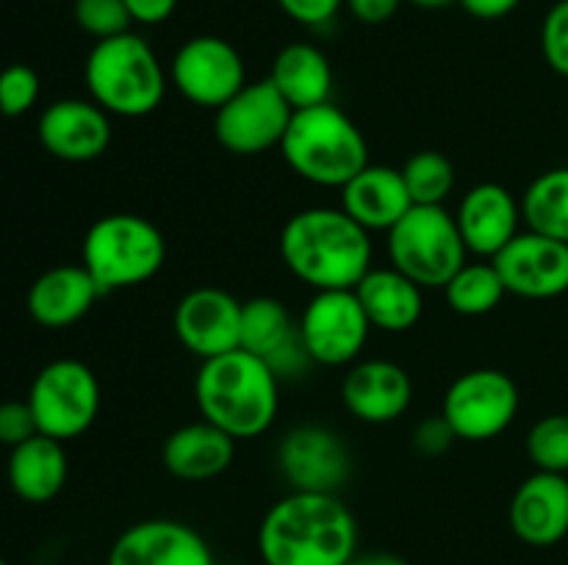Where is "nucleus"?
<instances>
[{
	"label": "nucleus",
	"mask_w": 568,
	"mask_h": 565,
	"mask_svg": "<svg viewBox=\"0 0 568 565\" xmlns=\"http://www.w3.org/2000/svg\"><path fill=\"white\" fill-rule=\"evenodd\" d=\"M355 552L358 524L338 493H286L258 526L264 565H349Z\"/></svg>",
	"instance_id": "f257e3e1"
},
{
	"label": "nucleus",
	"mask_w": 568,
	"mask_h": 565,
	"mask_svg": "<svg viewBox=\"0 0 568 565\" xmlns=\"http://www.w3.org/2000/svg\"><path fill=\"white\" fill-rule=\"evenodd\" d=\"M281 258L314 291L355 288L372 269V238L342 205H314L283 225Z\"/></svg>",
	"instance_id": "f03ea898"
},
{
	"label": "nucleus",
	"mask_w": 568,
	"mask_h": 565,
	"mask_svg": "<svg viewBox=\"0 0 568 565\" xmlns=\"http://www.w3.org/2000/svg\"><path fill=\"white\" fill-rule=\"evenodd\" d=\"M194 399L205 421L227 432L233 441H250L275 424L281 377L264 358L239 347L220 358L200 360Z\"/></svg>",
	"instance_id": "7ed1b4c3"
},
{
	"label": "nucleus",
	"mask_w": 568,
	"mask_h": 565,
	"mask_svg": "<svg viewBox=\"0 0 568 565\" xmlns=\"http://www.w3.org/2000/svg\"><path fill=\"white\" fill-rule=\"evenodd\" d=\"M281 153L294 175L322 188H342L372 164L361 127L333 103L294 111Z\"/></svg>",
	"instance_id": "20e7f679"
},
{
	"label": "nucleus",
	"mask_w": 568,
	"mask_h": 565,
	"mask_svg": "<svg viewBox=\"0 0 568 565\" xmlns=\"http://www.w3.org/2000/svg\"><path fill=\"white\" fill-rule=\"evenodd\" d=\"M83 81L89 100L125 120L153 114L166 94V72L159 55L148 39L133 31L94 42L83 64Z\"/></svg>",
	"instance_id": "39448f33"
},
{
	"label": "nucleus",
	"mask_w": 568,
	"mask_h": 565,
	"mask_svg": "<svg viewBox=\"0 0 568 565\" xmlns=\"http://www.w3.org/2000/svg\"><path fill=\"white\" fill-rule=\"evenodd\" d=\"M166 260V242L159 227L139 214H105L83 236L81 264L100 294L142 286L153 280Z\"/></svg>",
	"instance_id": "423d86ee"
},
{
	"label": "nucleus",
	"mask_w": 568,
	"mask_h": 565,
	"mask_svg": "<svg viewBox=\"0 0 568 565\" xmlns=\"http://www.w3.org/2000/svg\"><path fill=\"white\" fill-rule=\"evenodd\" d=\"M388 266L422 288H444L469 260L455 214L444 205H414L386 233Z\"/></svg>",
	"instance_id": "0eeeda50"
},
{
	"label": "nucleus",
	"mask_w": 568,
	"mask_h": 565,
	"mask_svg": "<svg viewBox=\"0 0 568 565\" xmlns=\"http://www.w3.org/2000/svg\"><path fill=\"white\" fill-rule=\"evenodd\" d=\"M28 404L42 435L55 441L81 438L100 413V382L83 360H50L33 377Z\"/></svg>",
	"instance_id": "6e6552de"
},
{
	"label": "nucleus",
	"mask_w": 568,
	"mask_h": 565,
	"mask_svg": "<svg viewBox=\"0 0 568 565\" xmlns=\"http://www.w3.org/2000/svg\"><path fill=\"white\" fill-rule=\"evenodd\" d=\"M519 413V388L499 369H471L444 393L442 415L458 441L483 443L503 435Z\"/></svg>",
	"instance_id": "1a4fd4ad"
},
{
	"label": "nucleus",
	"mask_w": 568,
	"mask_h": 565,
	"mask_svg": "<svg viewBox=\"0 0 568 565\" xmlns=\"http://www.w3.org/2000/svg\"><path fill=\"white\" fill-rule=\"evenodd\" d=\"M305 352L320 366H353L369 341V316L355 288L314 291L297 319Z\"/></svg>",
	"instance_id": "9d476101"
},
{
	"label": "nucleus",
	"mask_w": 568,
	"mask_h": 565,
	"mask_svg": "<svg viewBox=\"0 0 568 565\" xmlns=\"http://www.w3.org/2000/svg\"><path fill=\"white\" fill-rule=\"evenodd\" d=\"M294 109L272 86L270 78L247 81L222 109L214 111V136L227 153L253 158L272 147H281Z\"/></svg>",
	"instance_id": "9b49d317"
},
{
	"label": "nucleus",
	"mask_w": 568,
	"mask_h": 565,
	"mask_svg": "<svg viewBox=\"0 0 568 565\" xmlns=\"http://www.w3.org/2000/svg\"><path fill=\"white\" fill-rule=\"evenodd\" d=\"M170 81L192 105L216 111L247 86V66L242 53L227 39L203 33L186 39L175 50Z\"/></svg>",
	"instance_id": "f8f14e48"
},
{
	"label": "nucleus",
	"mask_w": 568,
	"mask_h": 565,
	"mask_svg": "<svg viewBox=\"0 0 568 565\" xmlns=\"http://www.w3.org/2000/svg\"><path fill=\"white\" fill-rule=\"evenodd\" d=\"M277 469L292 491L338 493L353 474V454L336 430L300 424L277 446Z\"/></svg>",
	"instance_id": "ddd939ff"
},
{
	"label": "nucleus",
	"mask_w": 568,
	"mask_h": 565,
	"mask_svg": "<svg viewBox=\"0 0 568 565\" xmlns=\"http://www.w3.org/2000/svg\"><path fill=\"white\" fill-rule=\"evenodd\" d=\"M172 327L189 355L220 358L242 347V302L225 288H192L175 305Z\"/></svg>",
	"instance_id": "4468645a"
},
{
	"label": "nucleus",
	"mask_w": 568,
	"mask_h": 565,
	"mask_svg": "<svg viewBox=\"0 0 568 565\" xmlns=\"http://www.w3.org/2000/svg\"><path fill=\"white\" fill-rule=\"evenodd\" d=\"M508 294L521 299H555L568 291V244L521 230L494 258Z\"/></svg>",
	"instance_id": "2eb2a0df"
},
{
	"label": "nucleus",
	"mask_w": 568,
	"mask_h": 565,
	"mask_svg": "<svg viewBox=\"0 0 568 565\" xmlns=\"http://www.w3.org/2000/svg\"><path fill=\"white\" fill-rule=\"evenodd\" d=\"M105 565H216L194 526L175 518H148L128 526L109 548Z\"/></svg>",
	"instance_id": "dca6fc26"
},
{
	"label": "nucleus",
	"mask_w": 568,
	"mask_h": 565,
	"mask_svg": "<svg viewBox=\"0 0 568 565\" xmlns=\"http://www.w3.org/2000/svg\"><path fill=\"white\" fill-rule=\"evenodd\" d=\"M39 142L53 158L87 164L100 158L111 144V114L94 100L64 97L50 103L39 116Z\"/></svg>",
	"instance_id": "f3484780"
},
{
	"label": "nucleus",
	"mask_w": 568,
	"mask_h": 565,
	"mask_svg": "<svg viewBox=\"0 0 568 565\" xmlns=\"http://www.w3.org/2000/svg\"><path fill=\"white\" fill-rule=\"evenodd\" d=\"M455 222L466 249L477 258L494 260L521 233V199L503 183H477L460 197Z\"/></svg>",
	"instance_id": "a211bd4d"
},
{
	"label": "nucleus",
	"mask_w": 568,
	"mask_h": 565,
	"mask_svg": "<svg viewBox=\"0 0 568 565\" xmlns=\"http://www.w3.org/2000/svg\"><path fill=\"white\" fill-rule=\"evenodd\" d=\"M242 349L264 358L277 377H297L314 363L300 338L297 319L275 297L242 302Z\"/></svg>",
	"instance_id": "6ab92c4d"
},
{
	"label": "nucleus",
	"mask_w": 568,
	"mask_h": 565,
	"mask_svg": "<svg viewBox=\"0 0 568 565\" xmlns=\"http://www.w3.org/2000/svg\"><path fill=\"white\" fill-rule=\"evenodd\" d=\"M414 399V382L399 363L386 358L349 366L342 380V402L364 424H392Z\"/></svg>",
	"instance_id": "aec40b11"
},
{
	"label": "nucleus",
	"mask_w": 568,
	"mask_h": 565,
	"mask_svg": "<svg viewBox=\"0 0 568 565\" xmlns=\"http://www.w3.org/2000/svg\"><path fill=\"white\" fill-rule=\"evenodd\" d=\"M508 521L521 543L547 548L568 535V476L536 471L516 487Z\"/></svg>",
	"instance_id": "412c9836"
},
{
	"label": "nucleus",
	"mask_w": 568,
	"mask_h": 565,
	"mask_svg": "<svg viewBox=\"0 0 568 565\" xmlns=\"http://www.w3.org/2000/svg\"><path fill=\"white\" fill-rule=\"evenodd\" d=\"M338 192H342V208L369 233H388L414 208L403 170L386 164H366Z\"/></svg>",
	"instance_id": "4be33fe9"
},
{
	"label": "nucleus",
	"mask_w": 568,
	"mask_h": 565,
	"mask_svg": "<svg viewBox=\"0 0 568 565\" xmlns=\"http://www.w3.org/2000/svg\"><path fill=\"white\" fill-rule=\"evenodd\" d=\"M103 297L83 264H64L42 271L28 288V314L48 330H64L75 325Z\"/></svg>",
	"instance_id": "5701e85b"
},
{
	"label": "nucleus",
	"mask_w": 568,
	"mask_h": 565,
	"mask_svg": "<svg viewBox=\"0 0 568 565\" xmlns=\"http://www.w3.org/2000/svg\"><path fill=\"white\" fill-rule=\"evenodd\" d=\"M233 458H236V441L205 419L172 430L161 446L164 469L183 482L214 480L231 469Z\"/></svg>",
	"instance_id": "b1692460"
},
{
	"label": "nucleus",
	"mask_w": 568,
	"mask_h": 565,
	"mask_svg": "<svg viewBox=\"0 0 568 565\" xmlns=\"http://www.w3.org/2000/svg\"><path fill=\"white\" fill-rule=\"evenodd\" d=\"M372 330L408 332L425 314V288L394 266H372L355 286Z\"/></svg>",
	"instance_id": "393cba45"
},
{
	"label": "nucleus",
	"mask_w": 568,
	"mask_h": 565,
	"mask_svg": "<svg viewBox=\"0 0 568 565\" xmlns=\"http://www.w3.org/2000/svg\"><path fill=\"white\" fill-rule=\"evenodd\" d=\"M70 463H67L64 443L48 435H33L26 443L11 449L6 476L17 499L28 504L53 502L67 485Z\"/></svg>",
	"instance_id": "a878e982"
},
{
	"label": "nucleus",
	"mask_w": 568,
	"mask_h": 565,
	"mask_svg": "<svg viewBox=\"0 0 568 565\" xmlns=\"http://www.w3.org/2000/svg\"><path fill=\"white\" fill-rule=\"evenodd\" d=\"M270 81L294 111L331 103L333 66L311 42H292L272 61Z\"/></svg>",
	"instance_id": "bb28decb"
},
{
	"label": "nucleus",
	"mask_w": 568,
	"mask_h": 565,
	"mask_svg": "<svg viewBox=\"0 0 568 565\" xmlns=\"http://www.w3.org/2000/svg\"><path fill=\"white\" fill-rule=\"evenodd\" d=\"M527 230L568 244V166L541 172L521 194Z\"/></svg>",
	"instance_id": "cd10ccee"
},
{
	"label": "nucleus",
	"mask_w": 568,
	"mask_h": 565,
	"mask_svg": "<svg viewBox=\"0 0 568 565\" xmlns=\"http://www.w3.org/2000/svg\"><path fill=\"white\" fill-rule=\"evenodd\" d=\"M503 277L494 260H466L444 286L447 305L458 316H486L505 299Z\"/></svg>",
	"instance_id": "c85d7f7f"
},
{
	"label": "nucleus",
	"mask_w": 568,
	"mask_h": 565,
	"mask_svg": "<svg viewBox=\"0 0 568 565\" xmlns=\"http://www.w3.org/2000/svg\"><path fill=\"white\" fill-rule=\"evenodd\" d=\"M403 181L414 205H444L455 188V166L438 150H419L405 161Z\"/></svg>",
	"instance_id": "c756f323"
},
{
	"label": "nucleus",
	"mask_w": 568,
	"mask_h": 565,
	"mask_svg": "<svg viewBox=\"0 0 568 565\" xmlns=\"http://www.w3.org/2000/svg\"><path fill=\"white\" fill-rule=\"evenodd\" d=\"M527 458L536 471L568 474V413L538 419L527 432Z\"/></svg>",
	"instance_id": "7c9ffc66"
},
{
	"label": "nucleus",
	"mask_w": 568,
	"mask_h": 565,
	"mask_svg": "<svg viewBox=\"0 0 568 565\" xmlns=\"http://www.w3.org/2000/svg\"><path fill=\"white\" fill-rule=\"evenodd\" d=\"M72 14H75L78 28L98 42L128 33L133 25L125 0H75Z\"/></svg>",
	"instance_id": "2f4dec72"
},
{
	"label": "nucleus",
	"mask_w": 568,
	"mask_h": 565,
	"mask_svg": "<svg viewBox=\"0 0 568 565\" xmlns=\"http://www.w3.org/2000/svg\"><path fill=\"white\" fill-rule=\"evenodd\" d=\"M42 81L28 64H9L0 70V114L22 116L37 105Z\"/></svg>",
	"instance_id": "473e14b6"
},
{
	"label": "nucleus",
	"mask_w": 568,
	"mask_h": 565,
	"mask_svg": "<svg viewBox=\"0 0 568 565\" xmlns=\"http://www.w3.org/2000/svg\"><path fill=\"white\" fill-rule=\"evenodd\" d=\"M541 53L549 70L568 78V0H558L541 22Z\"/></svg>",
	"instance_id": "72a5a7b5"
},
{
	"label": "nucleus",
	"mask_w": 568,
	"mask_h": 565,
	"mask_svg": "<svg viewBox=\"0 0 568 565\" xmlns=\"http://www.w3.org/2000/svg\"><path fill=\"white\" fill-rule=\"evenodd\" d=\"M39 435L37 419L28 404V399H9L0 402V443L9 449L20 446L28 438Z\"/></svg>",
	"instance_id": "f704fd0d"
},
{
	"label": "nucleus",
	"mask_w": 568,
	"mask_h": 565,
	"mask_svg": "<svg viewBox=\"0 0 568 565\" xmlns=\"http://www.w3.org/2000/svg\"><path fill=\"white\" fill-rule=\"evenodd\" d=\"M455 441H458V435H455V430L442 413L427 415L414 430V449L425 458H438V454L449 452Z\"/></svg>",
	"instance_id": "c9c22d12"
},
{
	"label": "nucleus",
	"mask_w": 568,
	"mask_h": 565,
	"mask_svg": "<svg viewBox=\"0 0 568 565\" xmlns=\"http://www.w3.org/2000/svg\"><path fill=\"white\" fill-rule=\"evenodd\" d=\"M277 6H281L283 14L292 17L300 25L320 28L338 14L344 0H277Z\"/></svg>",
	"instance_id": "e433bc0d"
},
{
	"label": "nucleus",
	"mask_w": 568,
	"mask_h": 565,
	"mask_svg": "<svg viewBox=\"0 0 568 565\" xmlns=\"http://www.w3.org/2000/svg\"><path fill=\"white\" fill-rule=\"evenodd\" d=\"M403 3L405 0H344L349 14L358 22H364V25H381V22H388L397 14Z\"/></svg>",
	"instance_id": "4c0bfd02"
},
{
	"label": "nucleus",
	"mask_w": 568,
	"mask_h": 565,
	"mask_svg": "<svg viewBox=\"0 0 568 565\" xmlns=\"http://www.w3.org/2000/svg\"><path fill=\"white\" fill-rule=\"evenodd\" d=\"M131 20L139 25H161L178 9V0H125Z\"/></svg>",
	"instance_id": "58836bf2"
},
{
	"label": "nucleus",
	"mask_w": 568,
	"mask_h": 565,
	"mask_svg": "<svg viewBox=\"0 0 568 565\" xmlns=\"http://www.w3.org/2000/svg\"><path fill=\"white\" fill-rule=\"evenodd\" d=\"M458 3L477 20H503L519 9L521 0H458Z\"/></svg>",
	"instance_id": "ea45409f"
},
{
	"label": "nucleus",
	"mask_w": 568,
	"mask_h": 565,
	"mask_svg": "<svg viewBox=\"0 0 568 565\" xmlns=\"http://www.w3.org/2000/svg\"><path fill=\"white\" fill-rule=\"evenodd\" d=\"M353 565H408L403 557L388 552H377V554H364V557H355Z\"/></svg>",
	"instance_id": "a19ab883"
},
{
	"label": "nucleus",
	"mask_w": 568,
	"mask_h": 565,
	"mask_svg": "<svg viewBox=\"0 0 568 565\" xmlns=\"http://www.w3.org/2000/svg\"><path fill=\"white\" fill-rule=\"evenodd\" d=\"M405 3H414L419 9H444V6L458 3V0H405Z\"/></svg>",
	"instance_id": "79ce46f5"
},
{
	"label": "nucleus",
	"mask_w": 568,
	"mask_h": 565,
	"mask_svg": "<svg viewBox=\"0 0 568 565\" xmlns=\"http://www.w3.org/2000/svg\"><path fill=\"white\" fill-rule=\"evenodd\" d=\"M0 565H9V563H6V559H3V557H0Z\"/></svg>",
	"instance_id": "37998d69"
},
{
	"label": "nucleus",
	"mask_w": 568,
	"mask_h": 565,
	"mask_svg": "<svg viewBox=\"0 0 568 565\" xmlns=\"http://www.w3.org/2000/svg\"><path fill=\"white\" fill-rule=\"evenodd\" d=\"M349 565H353V563H349Z\"/></svg>",
	"instance_id": "c03bdc74"
}]
</instances>
